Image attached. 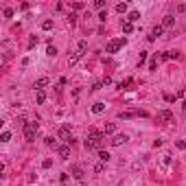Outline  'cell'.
<instances>
[{
    "mask_svg": "<svg viewBox=\"0 0 186 186\" xmlns=\"http://www.w3.org/2000/svg\"><path fill=\"white\" fill-rule=\"evenodd\" d=\"M103 142H105V134H103V132H94V129H92L90 136H88V140H86V147H88V149H96V151H101Z\"/></svg>",
    "mask_w": 186,
    "mask_h": 186,
    "instance_id": "6da1fadb",
    "label": "cell"
},
{
    "mask_svg": "<svg viewBox=\"0 0 186 186\" xmlns=\"http://www.w3.org/2000/svg\"><path fill=\"white\" fill-rule=\"evenodd\" d=\"M125 46V37H116V40H109L107 44H105V53H116V51H120Z\"/></svg>",
    "mask_w": 186,
    "mask_h": 186,
    "instance_id": "7a4b0ae2",
    "label": "cell"
},
{
    "mask_svg": "<svg viewBox=\"0 0 186 186\" xmlns=\"http://www.w3.org/2000/svg\"><path fill=\"white\" fill-rule=\"evenodd\" d=\"M35 136H37V123H33V120L24 123V138L31 142V140H35Z\"/></svg>",
    "mask_w": 186,
    "mask_h": 186,
    "instance_id": "3957f363",
    "label": "cell"
},
{
    "mask_svg": "<svg viewBox=\"0 0 186 186\" xmlns=\"http://www.w3.org/2000/svg\"><path fill=\"white\" fill-rule=\"evenodd\" d=\"M127 140H129L127 134H116L114 138H112V145H114V147H120V145H125Z\"/></svg>",
    "mask_w": 186,
    "mask_h": 186,
    "instance_id": "277c9868",
    "label": "cell"
},
{
    "mask_svg": "<svg viewBox=\"0 0 186 186\" xmlns=\"http://www.w3.org/2000/svg\"><path fill=\"white\" fill-rule=\"evenodd\" d=\"M162 33H164V26H162V24H155L153 29H151V35H149V42H153L155 37H160Z\"/></svg>",
    "mask_w": 186,
    "mask_h": 186,
    "instance_id": "5b68a950",
    "label": "cell"
},
{
    "mask_svg": "<svg viewBox=\"0 0 186 186\" xmlns=\"http://www.w3.org/2000/svg\"><path fill=\"white\" fill-rule=\"evenodd\" d=\"M57 153H59L61 160H68V158H70V147H68V145H59Z\"/></svg>",
    "mask_w": 186,
    "mask_h": 186,
    "instance_id": "8992f818",
    "label": "cell"
},
{
    "mask_svg": "<svg viewBox=\"0 0 186 186\" xmlns=\"http://www.w3.org/2000/svg\"><path fill=\"white\" fill-rule=\"evenodd\" d=\"M86 51H88V40H81V42H79V46H77V53H74V55H77V57L81 59L83 55H86Z\"/></svg>",
    "mask_w": 186,
    "mask_h": 186,
    "instance_id": "52a82bcc",
    "label": "cell"
},
{
    "mask_svg": "<svg viewBox=\"0 0 186 186\" xmlns=\"http://www.w3.org/2000/svg\"><path fill=\"white\" fill-rule=\"evenodd\" d=\"M158 120H162V123H171V120H173V114H171L169 109H162L160 114H158Z\"/></svg>",
    "mask_w": 186,
    "mask_h": 186,
    "instance_id": "ba28073f",
    "label": "cell"
},
{
    "mask_svg": "<svg viewBox=\"0 0 186 186\" xmlns=\"http://www.w3.org/2000/svg\"><path fill=\"white\" fill-rule=\"evenodd\" d=\"M59 138H61L64 142H72V136H70V129H68V127H61V129H59Z\"/></svg>",
    "mask_w": 186,
    "mask_h": 186,
    "instance_id": "9c48e42d",
    "label": "cell"
},
{
    "mask_svg": "<svg viewBox=\"0 0 186 186\" xmlns=\"http://www.w3.org/2000/svg\"><path fill=\"white\" fill-rule=\"evenodd\" d=\"M173 24H175V15L166 13V15H164V20H162V26H164V29H171Z\"/></svg>",
    "mask_w": 186,
    "mask_h": 186,
    "instance_id": "30bf717a",
    "label": "cell"
},
{
    "mask_svg": "<svg viewBox=\"0 0 186 186\" xmlns=\"http://www.w3.org/2000/svg\"><path fill=\"white\" fill-rule=\"evenodd\" d=\"M48 83H51V79H48V77H42V79H37V81H35V90H44L46 86H48Z\"/></svg>",
    "mask_w": 186,
    "mask_h": 186,
    "instance_id": "8fae6325",
    "label": "cell"
},
{
    "mask_svg": "<svg viewBox=\"0 0 186 186\" xmlns=\"http://www.w3.org/2000/svg\"><path fill=\"white\" fill-rule=\"evenodd\" d=\"M44 101H46V92H44V90H37V92H35V103L42 105Z\"/></svg>",
    "mask_w": 186,
    "mask_h": 186,
    "instance_id": "7c38bea8",
    "label": "cell"
},
{
    "mask_svg": "<svg viewBox=\"0 0 186 186\" xmlns=\"http://www.w3.org/2000/svg\"><path fill=\"white\" fill-rule=\"evenodd\" d=\"M70 171H72V175H74L77 180H81V178H83V169H81V166H72Z\"/></svg>",
    "mask_w": 186,
    "mask_h": 186,
    "instance_id": "4fadbf2b",
    "label": "cell"
},
{
    "mask_svg": "<svg viewBox=\"0 0 186 186\" xmlns=\"http://www.w3.org/2000/svg\"><path fill=\"white\" fill-rule=\"evenodd\" d=\"M103 134H107V136H109V134H116V125H114V123H107L105 129H103Z\"/></svg>",
    "mask_w": 186,
    "mask_h": 186,
    "instance_id": "5bb4252c",
    "label": "cell"
},
{
    "mask_svg": "<svg viewBox=\"0 0 186 186\" xmlns=\"http://www.w3.org/2000/svg\"><path fill=\"white\" fill-rule=\"evenodd\" d=\"M132 116H136V112H118V118L120 120H127V118H132Z\"/></svg>",
    "mask_w": 186,
    "mask_h": 186,
    "instance_id": "9a60e30c",
    "label": "cell"
},
{
    "mask_svg": "<svg viewBox=\"0 0 186 186\" xmlns=\"http://www.w3.org/2000/svg\"><path fill=\"white\" fill-rule=\"evenodd\" d=\"M132 31H134L132 22H129V20H123V33H132Z\"/></svg>",
    "mask_w": 186,
    "mask_h": 186,
    "instance_id": "2e32d148",
    "label": "cell"
},
{
    "mask_svg": "<svg viewBox=\"0 0 186 186\" xmlns=\"http://www.w3.org/2000/svg\"><path fill=\"white\" fill-rule=\"evenodd\" d=\"M103 109H105V103H94L92 105V112H94V114H101Z\"/></svg>",
    "mask_w": 186,
    "mask_h": 186,
    "instance_id": "e0dca14e",
    "label": "cell"
},
{
    "mask_svg": "<svg viewBox=\"0 0 186 186\" xmlns=\"http://www.w3.org/2000/svg\"><path fill=\"white\" fill-rule=\"evenodd\" d=\"M11 140V132H2L0 134V142H9Z\"/></svg>",
    "mask_w": 186,
    "mask_h": 186,
    "instance_id": "ac0fdd59",
    "label": "cell"
},
{
    "mask_svg": "<svg viewBox=\"0 0 186 186\" xmlns=\"http://www.w3.org/2000/svg\"><path fill=\"white\" fill-rule=\"evenodd\" d=\"M46 55H48V57H55V55H57V48H55L53 44H48V48H46Z\"/></svg>",
    "mask_w": 186,
    "mask_h": 186,
    "instance_id": "d6986e66",
    "label": "cell"
},
{
    "mask_svg": "<svg viewBox=\"0 0 186 186\" xmlns=\"http://www.w3.org/2000/svg\"><path fill=\"white\" fill-rule=\"evenodd\" d=\"M46 145H48V147H53V149H59V142L55 140V138H46Z\"/></svg>",
    "mask_w": 186,
    "mask_h": 186,
    "instance_id": "ffe728a7",
    "label": "cell"
},
{
    "mask_svg": "<svg viewBox=\"0 0 186 186\" xmlns=\"http://www.w3.org/2000/svg\"><path fill=\"white\" fill-rule=\"evenodd\" d=\"M138 18H140V13H138V11H132V13H129V15L125 18V20H129V22H134V20H138Z\"/></svg>",
    "mask_w": 186,
    "mask_h": 186,
    "instance_id": "44dd1931",
    "label": "cell"
},
{
    "mask_svg": "<svg viewBox=\"0 0 186 186\" xmlns=\"http://www.w3.org/2000/svg\"><path fill=\"white\" fill-rule=\"evenodd\" d=\"M99 158H101V162H107V160H109V153L101 149V151H99Z\"/></svg>",
    "mask_w": 186,
    "mask_h": 186,
    "instance_id": "7402d4cb",
    "label": "cell"
},
{
    "mask_svg": "<svg viewBox=\"0 0 186 186\" xmlns=\"http://www.w3.org/2000/svg\"><path fill=\"white\" fill-rule=\"evenodd\" d=\"M42 29H44V31H51V29H53V20H44V22H42Z\"/></svg>",
    "mask_w": 186,
    "mask_h": 186,
    "instance_id": "603a6c76",
    "label": "cell"
},
{
    "mask_svg": "<svg viewBox=\"0 0 186 186\" xmlns=\"http://www.w3.org/2000/svg\"><path fill=\"white\" fill-rule=\"evenodd\" d=\"M116 11H118V13H125V11H127V5H125V2H118V5H116Z\"/></svg>",
    "mask_w": 186,
    "mask_h": 186,
    "instance_id": "cb8c5ba5",
    "label": "cell"
},
{
    "mask_svg": "<svg viewBox=\"0 0 186 186\" xmlns=\"http://www.w3.org/2000/svg\"><path fill=\"white\" fill-rule=\"evenodd\" d=\"M162 166H171V155H169V153L162 158Z\"/></svg>",
    "mask_w": 186,
    "mask_h": 186,
    "instance_id": "d4e9b609",
    "label": "cell"
},
{
    "mask_svg": "<svg viewBox=\"0 0 186 186\" xmlns=\"http://www.w3.org/2000/svg\"><path fill=\"white\" fill-rule=\"evenodd\" d=\"M105 164H107V162H99V164L94 166V171H96V173H101V171H103V169H105Z\"/></svg>",
    "mask_w": 186,
    "mask_h": 186,
    "instance_id": "484cf974",
    "label": "cell"
},
{
    "mask_svg": "<svg viewBox=\"0 0 186 186\" xmlns=\"http://www.w3.org/2000/svg\"><path fill=\"white\" fill-rule=\"evenodd\" d=\"M83 7H86V5H83V2H74V5H72V9H74V11H81Z\"/></svg>",
    "mask_w": 186,
    "mask_h": 186,
    "instance_id": "4316f807",
    "label": "cell"
},
{
    "mask_svg": "<svg viewBox=\"0 0 186 186\" xmlns=\"http://www.w3.org/2000/svg\"><path fill=\"white\" fill-rule=\"evenodd\" d=\"M68 22L74 26V24H77V15H74V13H70V15H68Z\"/></svg>",
    "mask_w": 186,
    "mask_h": 186,
    "instance_id": "83f0119b",
    "label": "cell"
},
{
    "mask_svg": "<svg viewBox=\"0 0 186 186\" xmlns=\"http://www.w3.org/2000/svg\"><path fill=\"white\" fill-rule=\"evenodd\" d=\"M175 147H178V149H182V151H184V149H186V142H184V140H178V142H175Z\"/></svg>",
    "mask_w": 186,
    "mask_h": 186,
    "instance_id": "f1b7e54d",
    "label": "cell"
},
{
    "mask_svg": "<svg viewBox=\"0 0 186 186\" xmlns=\"http://www.w3.org/2000/svg\"><path fill=\"white\" fill-rule=\"evenodd\" d=\"M35 44H37V37L33 35V37H31V40H29V48H33V46H35Z\"/></svg>",
    "mask_w": 186,
    "mask_h": 186,
    "instance_id": "f546056e",
    "label": "cell"
},
{
    "mask_svg": "<svg viewBox=\"0 0 186 186\" xmlns=\"http://www.w3.org/2000/svg\"><path fill=\"white\" fill-rule=\"evenodd\" d=\"M94 7H96V9H103V7H105V2H103V0H96Z\"/></svg>",
    "mask_w": 186,
    "mask_h": 186,
    "instance_id": "4dcf8cb0",
    "label": "cell"
},
{
    "mask_svg": "<svg viewBox=\"0 0 186 186\" xmlns=\"http://www.w3.org/2000/svg\"><path fill=\"white\" fill-rule=\"evenodd\" d=\"M51 164H53V160H44V162H42L44 169H51Z\"/></svg>",
    "mask_w": 186,
    "mask_h": 186,
    "instance_id": "1f68e13d",
    "label": "cell"
},
{
    "mask_svg": "<svg viewBox=\"0 0 186 186\" xmlns=\"http://www.w3.org/2000/svg\"><path fill=\"white\" fill-rule=\"evenodd\" d=\"M13 15V9H5V18H11Z\"/></svg>",
    "mask_w": 186,
    "mask_h": 186,
    "instance_id": "d6a6232c",
    "label": "cell"
},
{
    "mask_svg": "<svg viewBox=\"0 0 186 186\" xmlns=\"http://www.w3.org/2000/svg\"><path fill=\"white\" fill-rule=\"evenodd\" d=\"M105 18H107V13H105V11H101V13H99V20H101V22H105Z\"/></svg>",
    "mask_w": 186,
    "mask_h": 186,
    "instance_id": "836d02e7",
    "label": "cell"
},
{
    "mask_svg": "<svg viewBox=\"0 0 186 186\" xmlns=\"http://www.w3.org/2000/svg\"><path fill=\"white\" fill-rule=\"evenodd\" d=\"M182 109H184V112H186V99H184V103H182Z\"/></svg>",
    "mask_w": 186,
    "mask_h": 186,
    "instance_id": "e575fe53",
    "label": "cell"
}]
</instances>
